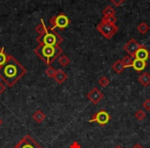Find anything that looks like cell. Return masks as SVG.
<instances>
[{
    "label": "cell",
    "mask_w": 150,
    "mask_h": 148,
    "mask_svg": "<svg viewBox=\"0 0 150 148\" xmlns=\"http://www.w3.org/2000/svg\"><path fill=\"white\" fill-rule=\"evenodd\" d=\"M34 52L38 58L45 65L50 66L61 55L64 54V50L61 46H50V45H38L34 48Z\"/></svg>",
    "instance_id": "2"
},
{
    "label": "cell",
    "mask_w": 150,
    "mask_h": 148,
    "mask_svg": "<svg viewBox=\"0 0 150 148\" xmlns=\"http://www.w3.org/2000/svg\"><path fill=\"white\" fill-rule=\"evenodd\" d=\"M134 60H135V58H134V57L129 56V55H127V56H125L122 59H121V62H122L125 68H129V67L133 66Z\"/></svg>",
    "instance_id": "17"
},
{
    "label": "cell",
    "mask_w": 150,
    "mask_h": 148,
    "mask_svg": "<svg viewBox=\"0 0 150 148\" xmlns=\"http://www.w3.org/2000/svg\"><path fill=\"white\" fill-rule=\"evenodd\" d=\"M69 148H81V146H80V144L78 142H73V143L70 144Z\"/></svg>",
    "instance_id": "29"
},
{
    "label": "cell",
    "mask_w": 150,
    "mask_h": 148,
    "mask_svg": "<svg viewBox=\"0 0 150 148\" xmlns=\"http://www.w3.org/2000/svg\"><path fill=\"white\" fill-rule=\"evenodd\" d=\"M2 123H3V120L1 118H0V127H1V125H2Z\"/></svg>",
    "instance_id": "32"
},
{
    "label": "cell",
    "mask_w": 150,
    "mask_h": 148,
    "mask_svg": "<svg viewBox=\"0 0 150 148\" xmlns=\"http://www.w3.org/2000/svg\"><path fill=\"white\" fill-rule=\"evenodd\" d=\"M149 29H150L149 25H148L146 22H141L137 27V31L141 34H146L148 31H149Z\"/></svg>",
    "instance_id": "19"
},
{
    "label": "cell",
    "mask_w": 150,
    "mask_h": 148,
    "mask_svg": "<svg viewBox=\"0 0 150 148\" xmlns=\"http://www.w3.org/2000/svg\"><path fill=\"white\" fill-rule=\"evenodd\" d=\"M142 107L145 111H150V99H146L142 104Z\"/></svg>",
    "instance_id": "26"
},
{
    "label": "cell",
    "mask_w": 150,
    "mask_h": 148,
    "mask_svg": "<svg viewBox=\"0 0 150 148\" xmlns=\"http://www.w3.org/2000/svg\"><path fill=\"white\" fill-rule=\"evenodd\" d=\"M13 148H43V147L40 146L30 135H26Z\"/></svg>",
    "instance_id": "7"
},
{
    "label": "cell",
    "mask_w": 150,
    "mask_h": 148,
    "mask_svg": "<svg viewBox=\"0 0 150 148\" xmlns=\"http://www.w3.org/2000/svg\"><path fill=\"white\" fill-rule=\"evenodd\" d=\"M142 46H143V44H140L137 40L132 38V39H129V41L125 44L123 50H125V52H127V55L134 57V55L136 54V52H137L139 48H141Z\"/></svg>",
    "instance_id": "9"
},
{
    "label": "cell",
    "mask_w": 150,
    "mask_h": 148,
    "mask_svg": "<svg viewBox=\"0 0 150 148\" xmlns=\"http://www.w3.org/2000/svg\"><path fill=\"white\" fill-rule=\"evenodd\" d=\"M118 27L116 25H111L104 22H100L97 25V31L106 39H111L118 32Z\"/></svg>",
    "instance_id": "5"
},
{
    "label": "cell",
    "mask_w": 150,
    "mask_h": 148,
    "mask_svg": "<svg viewBox=\"0 0 150 148\" xmlns=\"http://www.w3.org/2000/svg\"><path fill=\"white\" fill-rule=\"evenodd\" d=\"M27 69L11 55H7V60L0 66V79L8 88H13L24 75Z\"/></svg>",
    "instance_id": "1"
},
{
    "label": "cell",
    "mask_w": 150,
    "mask_h": 148,
    "mask_svg": "<svg viewBox=\"0 0 150 148\" xmlns=\"http://www.w3.org/2000/svg\"><path fill=\"white\" fill-rule=\"evenodd\" d=\"M134 58L135 59H140V60H143L147 62L148 60H150V50H148L146 46H142L141 48L136 52V54L134 55Z\"/></svg>",
    "instance_id": "10"
},
{
    "label": "cell",
    "mask_w": 150,
    "mask_h": 148,
    "mask_svg": "<svg viewBox=\"0 0 150 148\" xmlns=\"http://www.w3.org/2000/svg\"><path fill=\"white\" fill-rule=\"evenodd\" d=\"M110 120H111L110 114H109L106 110L102 109V110L95 113V114L92 116V118L88 120V123H97L98 125L104 127V125H106Z\"/></svg>",
    "instance_id": "6"
},
{
    "label": "cell",
    "mask_w": 150,
    "mask_h": 148,
    "mask_svg": "<svg viewBox=\"0 0 150 148\" xmlns=\"http://www.w3.org/2000/svg\"><path fill=\"white\" fill-rule=\"evenodd\" d=\"M71 21L64 13H61L57 16H54V17H50V27L52 28V30L54 29H65L67 28L69 25H70Z\"/></svg>",
    "instance_id": "4"
},
{
    "label": "cell",
    "mask_w": 150,
    "mask_h": 148,
    "mask_svg": "<svg viewBox=\"0 0 150 148\" xmlns=\"http://www.w3.org/2000/svg\"><path fill=\"white\" fill-rule=\"evenodd\" d=\"M54 79L56 80V82L58 84H64L67 79H68V74H67L64 70H58Z\"/></svg>",
    "instance_id": "11"
},
{
    "label": "cell",
    "mask_w": 150,
    "mask_h": 148,
    "mask_svg": "<svg viewBox=\"0 0 150 148\" xmlns=\"http://www.w3.org/2000/svg\"><path fill=\"white\" fill-rule=\"evenodd\" d=\"M57 71L58 70H56L52 66H48L47 68L45 69V74L47 77L54 78V76H56V74H57Z\"/></svg>",
    "instance_id": "22"
},
{
    "label": "cell",
    "mask_w": 150,
    "mask_h": 148,
    "mask_svg": "<svg viewBox=\"0 0 150 148\" xmlns=\"http://www.w3.org/2000/svg\"><path fill=\"white\" fill-rule=\"evenodd\" d=\"M125 0H110V2L115 6H120L122 3H125Z\"/></svg>",
    "instance_id": "27"
},
{
    "label": "cell",
    "mask_w": 150,
    "mask_h": 148,
    "mask_svg": "<svg viewBox=\"0 0 150 148\" xmlns=\"http://www.w3.org/2000/svg\"><path fill=\"white\" fill-rule=\"evenodd\" d=\"M58 61H59V64H60L62 67H67L69 64H70V62H71L70 58H69L67 55H64V54L61 55V56L59 57Z\"/></svg>",
    "instance_id": "18"
},
{
    "label": "cell",
    "mask_w": 150,
    "mask_h": 148,
    "mask_svg": "<svg viewBox=\"0 0 150 148\" xmlns=\"http://www.w3.org/2000/svg\"><path fill=\"white\" fill-rule=\"evenodd\" d=\"M103 17H110V16H115V9L113 8V6L111 5H107L104 7L102 11Z\"/></svg>",
    "instance_id": "20"
},
{
    "label": "cell",
    "mask_w": 150,
    "mask_h": 148,
    "mask_svg": "<svg viewBox=\"0 0 150 148\" xmlns=\"http://www.w3.org/2000/svg\"><path fill=\"white\" fill-rule=\"evenodd\" d=\"M101 22H104L107 24H111V25H115L117 22V18L115 16H110V17H102Z\"/></svg>",
    "instance_id": "21"
},
{
    "label": "cell",
    "mask_w": 150,
    "mask_h": 148,
    "mask_svg": "<svg viewBox=\"0 0 150 148\" xmlns=\"http://www.w3.org/2000/svg\"><path fill=\"white\" fill-rule=\"evenodd\" d=\"M132 148H144V147H143V146L140 145V144H136V145H135V146H133Z\"/></svg>",
    "instance_id": "30"
},
{
    "label": "cell",
    "mask_w": 150,
    "mask_h": 148,
    "mask_svg": "<svg viewBox=\"0 0 150 148\" xmlns=\"http://www.w3.org/2000/svg\"><path fill=\"white\" fill-rule=\"evenodd\" d=\"M125 66H123L122 62H121V60H117L116 62H114L112 64V70L114 71V72L116 73H121L123 70H125Z\"/></svg>",
    "instance_id": "16"
},
{
    "label": "cell",
    "mask_w": 150,
    "mask_h": 148,
    "mask_svg": "<svg viewBox=\"0 0 150 148\" xmlns=\"http://www.w3.org/2000/svg\"><path fill=\"white\" fill-rule=\"evenodd\" d=\"M38 45H50V46H60V44L64 41L63 37L54 30H50L46 33L40 34L36 38Z\"/></svg>",
    "instance_id": "3"
},
{
    "label": "cell",
    "mask_w": 150,
    "mask_h": 148,
    "mask_svg": "<svg viewBox=\"0 0 150 148\" xmlns=\"http://www.w3.org/2000/svg\"><path fill=\"white\" fill-rule=\"evenodd\" d=\"M138 81L142 84L143 86H150V74L148 72H143L142 74H140V76L138 77Z\"/></svg>",
    "instance_id": "13"
},
{
    "label": "cell",
    "mask_w": 150,
    "mask_h": 148,
    "mask_svg": "<svg viewBox=\"0 0 150 148\" xmlns=\"http://www.w3.org/2000/svg\"><path fill=\"white\" fill-rule=\"evenodd\" d=\"M86 97H88V101H90V102H92L93 104L97 105V104H99V103H100L103 99H104V94L101 92L100 89L93 88L92 90L88 93Z\"/></svg>",
    "instance_id": "8"
},
{
    "label": "cell",
    "mask_w": 150,
    "mask_h": 148,
    "mask_svg": "<svg viewBox=\"0 0 150 148\" xmlns=\"http://www.w3.org/2000/svg\"><path fill=\"white\" fill-rule=\"evenodd\" d=\"M5 90H6V86L3 82L0 81V95H2L5 92Z\"/></svg>",
    "instance_id": "28"
},
{
    "label": "cell",
    "mask_w": 150,
    "mask_h": 148,
    "mask_svg": "<svg viewBox=\"0 0 150 148\" xmlns=\"http://www.w3.org/2000/svg\"><path fill=\"white\" fill-rule=\"evenodd\" d=\"M146 66H147V62H146V61L140 60V59H135L132 67H133L136 71H138V72H141V71H143L144 69L146 68Z\"/></svg>",
    "instance_id": "12"
},
{
    "label": "cell",
    "mask_w": 150,
    "mask_h": 148,
    "mask_svg": "<svg viewBox=\"0 0 150 148\" xmlns=\"http://www.w3.org/2000/svg\"><path fill=\"white\" fill-rule=\"evenodd\" d=\"M114 148H123V147H122V146H120V145H116Z\"/></svg>",
    "instance_id": "31"
},
{
    "label": "cell",
    "mask_w": 150,
    "mask_h": 148,
    "mask_svg": "<svg viewBox=\"0 0 150 148\" xmlns=\"http://www.w3.org/2000/svg\"><path fill=\"white\" fill-rule=\"evenodd\" d=\"M134 116H135V118L138 119V120H143V119L146 118V113H145V111H144V110L139 109V110H137L135 112Z\"/></svg>",
    "instance_id": "23"
},
{
    "label": "cell",
    "mask_w": 150,
    "mask_h": 148,
    "mask_svg": "<svg viewBox=\"0 0 150 148\" xmlns=\"http://www.w3.org/2000/svg\"><path fill=\"white\" fill-rule=\"evenodd\" d=\"M36 32L38 33V35H40V34H43V33H46L47 31H50V30H52V28L50 27V26H46L45 23H44L43 19L40 20V24L39 25H37V27H36Z\"/></svg>",
    "instance_id": "14"
},
{
    "label": "cell",
    "mask_w": 150,
    "mask_h": 148,
    "mask_svg": "<svg viewBox=\"0 0 150 148\" xmlns=\"http://www.w3.org/2000/svg\"><path fill=\"white\" fill-rule=\"evenodd\" d=\"M98 82H99V84L102 86V88H106V86L109 84V82H110V80H109L108 77H106V76L103 75V76H101V77L99 78Z\"/></svg>",
    "instance_id": "25"
},
{
    "label": "cell",
    "mask_w": 150,
    "mask_h": 148,
    "mask_svg": "<svg viewBox=\"0 0 150 148\" xmlns=\"http://www.w3.org/2000/svg\"><path fill=\"white\" fill-rule=\"evenodd\" d=\"M7 60V55L4 52V47L1 46L0 47V66H2Z\"/></svg>",
    "instance_id": "24"
},
{
    "label": "cell",
    "mask_w": 150,
    "mask_h": 148,
    "mask_svg": "<svg viewBox=\"0 0 150 148\" xmlns=\"http://www.w3.org/2000/svg\"><path fill=\"white\" fill-rule=\"evenodd\" d=\"M32 118H33V120H35L36 123H42L43 120H45L46 115H45V113H44L43 111L37 110V111H35V112L33 113V115H32Z\"/></svg>",
    "instance_id": "15"
}]
</instances>
